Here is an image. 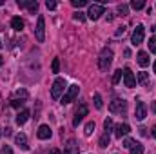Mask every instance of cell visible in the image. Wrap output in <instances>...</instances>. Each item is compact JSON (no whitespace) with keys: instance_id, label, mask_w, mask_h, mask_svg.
Instances as JSON below:
<instances>
[{"instance_id":"f1b7e54d","label":"cell","mask_w":156,"mask_h":154,"mask_svg":"<svg viewBox=\"0 0 156 154\" xmlns=\"http://www.w3.org/2000/svg\"><path fill=\"white\" fill-rule=\"evenodd\" d=\"M73 18H75L76 22H83V20H85V13H82V11H76V13L73 15Z\"/></svg>"},{"instance_id":"ab89813d","label":"cell","mask_w":156,"mask_h":154,"mask_svg":"<svg viewBox=\"0 0 156 154\" xmlns=\"http://www.w3.org/2000/svg\"><path fill=\"white\" fill-rule=\"evenodd\" d=\"M153 136H154V138H156V125H154V127H153Z\"/></svg>"},{"instance_id":"8992f818","label":"cell","mask_w":156,"mask_h":154,"mask_svg":"<svg viewBox=\"0 0 156 154\" xmlns=\"http://www.w3.org/2000/svg\"><path fill=\"white\" fill-rule=\"evenodd\" d=\"M144 35H145V27H144L142 24H138V26H136V29L133 31L131 44H133V45H140V44L144 42Z\"/></svg>"},{"instance_id":"8fae6325","label":"cell","mask_w":156,"mask_h":154,"mask_svg":"<svg viewBox=\"0 0 156 154\" xmlns=\"http://www.w3.org/2000/svg\"><path fill=\"white\" fill-rule=\"evenodd\" d=\"M18 7H26L29 13H37L38 2L37 0H18Z\"/></svg>"},{"instance_id":"ffe728a7","label":"cell","mask_w":156,"mask_h":154,"mask_svg":"<svg viewBox=\"0 0 156 154\" xmlns=\"http://www.w3.org/2000/svg\"><path fill=\"white\" fill-rule=\"evenodd\" d=\"M24 103H26V98H13L11 100V107H15V109H20Z\"/></svg>"},{"instance_id":"e575fe53","label":"cell","mask_w":156,"mask_h":154,"mask_svg":"<svg viewBox=\"0 0 156 154\" xmlns=\"http://www.w3.org/2000/svg\"><path fill=\"white\" fill-rule=\"evenodd\" d=\"M45 7H47V9H55V7H56V2H55V0H47V2H45Z\"/></svg>"},{"instance_id":"7c38bea8","label":"cell","mask_w":156,"mask_h":154,"mask_svg":"<svg viewBox=\"0 0 156 154\" xmlns=\"http://www.w3.org/2000/svg\"><path fill=\"white\" fill-rule=\"evenodd\" d=\"M129 132H131V127H129L127 123H118L116 127H115V136H116V138L127 136Z\"/></svg>"},{"instance_id":"9a60e30c","label":"cell","mask_w":156,"mask_h":154,"mask_svg":"<svg viewBox=\"0 0 156 154\" xmlns=\"http://www.w3.org/2000/svg\"><path fill=\"white\" fill-rule=\"evenodd\" d=\"M64 154H78V143L75 140H69L66 149H64Z\"/></svg>"},{"instance_id":"d4e9b609","label":"cell","mask_w":156,"mask_h":154,"mask_svg":"<svg viewBox=\"0 0 156 154\" xmlns=\"http://www.w3.org/2000/svg\"><path fill=\"white\" fill-rule=\"evenodd\" d=\"M94 107H96V109H102V107H104V102H102V96H100L98 93L94 94Z\"/></svg>"},{"instance_id":"44dd1931","label":"cell","mask_w":156,"mask_h":154,"mask_svg":"<svg viewBox=\"0 0 156 154\" xmlns=\"http://www.w3.org/2000/svg\"><path fill=\"white\" fill-rule=\"evenodd\" d=\"M131 7L136 9V11H138V9H144V7H145V2H144V0H133V2H131Z\"/></svg>"},{"instance_id":"4dcf8cb0","label":"cell","mask_w":156,"mask_h":154,"mask_svg":"<svg viewBox=\"0 0 156 154\" xmlns=\"http://www.w3.org/2000/svg\"><path fill=\"white\" fill-rule=\"evenodd\" d=\"M51 69H53V73H58V71H60V60H58V58H55V60H53Z\"/></svg>"},{"instance_id":"7bdbcfd3","label":"cell","mask_w":156,"mask_h":154,"mask_svg":"<svg viewBox=\"0 0 156 154\" xmlns=\"http://www.w3.org/2000/svg\"><path fill=\"white\" fill-rule=\"evenodd\" d=\"M2 4H4V0H0V5H2Z\"/></svg>"},{"instance_id":"7402d4cb","label":"cell","mask_w":156,"mask_h":154,"mask_svg":"<svg viewBox=\"0 0 156 154\" xmlns=\"http://www.w3.org/2000/svg\"><path fill=\"white\" fill-rule=\"evenodd\" d=\"M83 132H85V136H91V134L94 132V121H87V123H85V131H83Z\"/></svg>"},{"instance_id":"8d00e7d4","label":"cell","mask_w":156,"mask_h":154,"mask_svg":"<svg viewBox=\"0 0 156 154\" xmlns=\"http://www.w3.org/2000/svg\"><path fill=\"white\" fill-rule=\"evenodd\" d=\"M113 18H115V15H113V13H107V22H111Z\"/></svg>"},{"instance_id":"ba28073f","label":"cell","mask_w":156,"mask_h":154,"mask_svg":"<svg viewBox=\"0 0 156 154\" xmlns=\"http://www.w3.org/2000/svg\"><path fill=\"white\" fill-rule=\"evenodd\" d=\"M87 105L85 103H80V107L76 109V113H75V120H73V125L78 127L80 123H82V120H83V116H87Z\"/></svg>"},{"instance_id":"9c48e42d","label":"cell","mask_w":156,"mask_h":154,"mask_svg":"<svg viewBox=\"0 0 156 154\" xmlns=\"http://www.w3.org/2000/svg\"><path fill=\"white\" fill-rule=\"evenodd\" d=\"M122 73H123V76H122L123 78V85L129 87V89H133V87L136 85V78L133 75V71H131V69H123Z\"/></svg>"},{"instance_id":"4316f807","label":"cell","mask_w":156,"mask_h":154,"mask_svg":"<svg viewBox=\"0 0 156 154\" xmlns=\"http://www.w3.org/2000/svg\"><path fill=\"white\" fill-rule=\"evenodd\" d=\"M122 76H123V73H122V69H118V71H115V76H113V83L116 85L118 82L122 80Z\"/></svg>"},{"instance_id":"d6a6232c","label":"cell","mask_w":156,"mask_h":154,"mask_svg":"<svg viewBox=\"0 0 156 154\" xmlns=\"http://www.w3.org/2000/svg\"><path fill=\"white\" fill-rule=\"evenodd\" d=\"M71 4H73V7H83V5H87V0H73Z\"/></svg>"},{"instance_id":"f35d334b","label":"cell","mask_w":156,"mask_h":154,"mask_svg":"<svg viewBox=\"0 0 156 154\" xmlns=\"http://www.w3.org/2000/svg\"><path fill=\"white\" fill-rule=\"evenodd\" d=\"M151 107H153V111L156 113V102H153V103H151Z\"/></svg>"},{"instance_id":"3957f363","label":"cell","mask_w":156,"mask_h":154,"mask_svg":"<svg viewBox=\"0 0 156 154\" xmlns=\"http://www.w3.org/2000/svg\"><path fill=\"white\" fill-rule=\"evenodd\" d=\"M109 111L113 114H123L127 111V102L123 98H115L111 103H109Z\"/></svg>"},{"instance_id":"e0dca14e","label":"cell","mask_w":156,"mask_h":154,"mask_svg":"<svg viewBox=\"0 0 156 154\" xmlns=\"http://www.w3.org/2000/svg\"><path fill=\"white\" fill-rule=\"evenodd\" d=\"M11 27L16 29V31H22V29H24V20H22L20 16H13V18H11Z\"/></svg>"},{"instance_id":"cb8c5ba5","label":"cell","mask_w":156,"mask_h":154,"mask_svg":"<svg viewBox=\"0 0 156 154\" xmlns=\"http://www.w3.org/2000/svg\"><path fill=\"white\" fill-rule=\"evenodd\" d=\"M104 131H105L107 134H109V132L113 131V120H111V118H107V120L104 121Z\"/></svg>"},{"instance_id":"d6986e66","label":"cell","mask_w":156,"mask_h":154,"mask_svg":"<svg viewBox=\"0 0 156 154\" xmlns=\"http://www.w3.org/2000/svg\"><path fill=\"white\" fill-rule=\"evenodd\" d=\"M109 143H111V136H109V134H107V132H104V134H102V136H100V142H98V145H100V147H104V149H105V147H107V145H109Z\"/></svg>"},{"instance_id":"2e32d148","label":"cell","mask_w":156,"mask_h":154,"mask_svg":"<svg viewBox=\"0 0 156 154\" xmlns=\"http://www.w3.org/2000/svg\"><path fill=\"white\" fill-rule=\"evenodd\" d=\"M15 120H16V123H18V125H24V123L29 120V111H27V109H22V111L16 114Z\"/></svg>"},{"instance_id":"484cf974","label":"cell","mask_w":156,"mask_h":154,"mask_svg":"<svg viewBox=\"0 0 156 154\" xmlns=\"http://www.w3.org/2000/svg\"><path fill=\"white\" fill-rule=\"evenodd\" d=\"M147 45H149L151 53H154V54H156V37H151V38H149V44H147Z\"/></svg>"},{"instance_id":"836d02e7","label":"cell","mask_w":156,"mask_h":154,"mask_svg":"<svg viewBox=\"0 0 156 154\" xmlns=\"http://www.w3.org/2000/svg\"><path fill=\"white\" fill-rule=\"evenodd\" d=\"M0 154H13V151H11L9 145H4V147L0 149Z\"/></svg>"},{"instance_id":"603a6c76","label":"cell","mask_w":156,"mask_h":154,"mask_svg":"<svg viewBox=\"0 0 156 154\" xmlns=\"http://www.w3.org/2000/svg\"><path fill=\"white\" fill-rule=\"evenodd\" d=\"M131 154H144V145L136 142V143H134V147L131 149Z\"/></svg>"},{"instance_id":"b9f144b4","label":"cell","mask_w":156,"mask_h":154,"mask_svg":"<svg viewBox=\"0 0 156 154\" xmlns=\"http://www.w3.org/2000/svg\"><path fill=\"white\" fill-rule=\"evenodd\" d=\"M154 75H156V62H154Z\"/></svg>"},{"instance_id":"60d3db41","label":"cell","mask_w":156,"mask_h":154,"mask_svg":"<svg viewBox=\"0 0 156 154\" xmlns=\"http://www.w3.org/2000/svg\"><path fill=\"white\" fill-rule=\"evenodd\" d=\"M2 64H4V58H2V56H0V65H2Z\"/></svg>"},{"instance_id":"7a4b0ae2","label":"cell","mask_w":156,"mask_h":154,"mask_svg":"<svg viewBox=\"0 0 156 154\" xmlns=\"http://www.w3.org/2000/svg\"><path fill=\"white\" fill-rule=\"evenodd\" d=\"M66 89H67V87H66V80H64V78H56V80L53 82V87H51V96H53V100H58Z\"/></svg>"},{"instance_id":"5b68a950","label":"cell","mask_w":156,"mask_h":154,"mask_svg":"<svg viewBox=\"0 0 156 154\" xmlns=\"http://www.w3.org/2000/svg\"><path fill=\"white\" fill-rule=\"evenodd\" d=\"M78 91H80V87H78L76 83L69 85L67 91H66L64 96H62V103H71V102H75V98L78 96Z\"/></svg>"},{"instance_id":"1f68e13d","label":"cell","mask_w":156,"mask_h":154,"mask_svg":"<svg viewBox=\"0 0 156 154\" xmlns=\"http://www.w3.org/2000/svg\"><path fill=\"white\" fill-rule=\"evenodd\" d=\"M134 143H136V142H134L133 138H127V140L123 142V147H125V149H133V147H134Z\"/></svg>"},{"instance_id":"30bf717a","label":"cell","mask_w":156,"mask_h":154,"mask_svg":"<svg viewBox=\"0 0 156 154\" xmlns=\"http://www.w3.org/2000/svg\"><path fill=\"white\" fill-rule=\"evenodd\" d=\"M145 116H147V107H145V103H144V102H136L134 118H136L138 121H142V120H145Z\"/></svg>"},{"instance_id":"d590c367","label":"cell","mask_w":156,"mask_h":154,"mask_svg":"<svg viewBox=\"0 0 156 154\" xmlns=\"http://www.w3.org/2000/svg\"><path fill=\"white\" fill-rule=\"evenodd\" d=\"M125 35V27L122 26V27H118V31H116V37H123Z\"/></svg>"},{"instance_id":"f6af8a7d","label":"cell","mask_w":156,"mask_h":154,"mask_svg":"<svg viewBox=\"0 0 156 154\" xmlns=\"http://www.w3.org/2000/svg\"><path fill=\"white\" fill-rule=\"evenodd\" d=\"M0 47H2V44H0Z\"/></svg>"},{"instance_id":"5bb4252c","label":"cell","mask_w":156,"mask_h":154,"mask_svg":"<svg viewBox=\"0 0 156 154\" xmlns=\"http://www.w3.org/2000/svg\"><path fill=\"white\" fill-rule=\"evenodd\" d=\"M15 143H16L22 151H27V147H29V145H27V138H26L24 132H18V134L15 136Z\"/></svg>"},{"instance_id":"ee69618b","label":"cell","mask_w":156,"mask_h":154,"mask_svg":"<svg viewBox=\"0 0 156 154\" xmlns=\"http://www.w3.org/2000/svg\"><path fill=\"white\" fill-rule=\"evenodd\" d=\"M154 31H156V26H154Z\"/></svg>"},{"instance_id":"4fadbf2b","label":"cell","mask_w":156,"mask_h":154,"mask_svg":"<svg viewBox=\"0 0 156 154\" xmlns=\"http://www.w3.org/2000/svg\"><path fill=\"white\" fill-rule=\"evenodd\" d=\"M51 127L49 125H40L38 127V131H37V136H38L40 140H49L51 138Z\"/></svg>"},{"instance_id":"ac0fdd59","label":"cell","mask_w":156,"mask_h":154,"mask_svg":"<svg viewBox=\"0 0 156 154\" xmlns=\"http://www.w3.org/2000/svg\"><path fill=\"white\" fill-rule=\"evenodd\" d=\"M149 62H151V60H149V54L144 53V51H140V53H138V64H140L142 67H147Z\"/></svg>"},{"instance_id":"277c9868","label":"cell","mask_w":156,"mask_h":154,"mask_svg":"<svg viewBox=\"0 0 156 154\" xmlns=\"http://www.w3.org/2000/svg\"><path fill=\"white\" fill-rule=\"evenodd\" d=\"M104 13H105L104 4H91V5H89V11H87L85 15H87V18H91V20H98Z\"/></svg>"},{"instance_id":"6da1fadb","label":"cell","mask_w":156,"mask_h":154,"mask_svg":"<svg viewBox=\"0 0 156 154\" xmlns=\"http://www.w3.org/2000/svg\"><path fill=\"white\" fill-rule=\"evenodd\" d=\"M111 62H113V51H111L109 47L102 49L100 58H98V67H100V71H107V67L111 65Z\"/></svg>"},{"instance_id":"f546056e","label":"cell","mask_w":156,"mask_h":154,"mask_svg":"<svg viewBox=\"0 0 156 154\" xmlns=\"http://www.w3.org/2000/svg\"><path fill=\"white\" fill-rule=\"evenodd\" d=\"M147 80H149V75H147L145 71H142V73H138V82H140V83H145Z\"/></svg>"},{"instance_id":"74e56055","label":"cell","mask_w":156,"mask_h":154,"mask_svg":"<svg viewBox=\"0 0 156 154\" xmlns=\"http://www.w3.org/2000/svg\"><path fill=\"white\" fill-rule=\"evenodd\" d=\"M49 154H62V152H60L58 149H51V151H49Z\"/></svg>"},{"instance_id":"83f0119b","label":"cell","mask_w":156,"mask_h":154,"mask_svg":"<svg viewBox=\"0 0 156 154\" xmlns=\"http://www.w3.org/2000/svg\"><path fill=\"white\" fill-rule=\"evenodd\" d=\"M118 13H120L122 16H125V15L129 13V7H127L125 4H120V5H118Z\"/></svg>"},{"instance_id":"52a82bcc","label":"cell","mask_w":156,"mask_h":154,"mask_svg":"<svg viewBox=\"0 0 156 154\" xmlns=\"http://www.w3.org/2000/svg\"><path fill=\"white\" fill-rule=\"evenodd\" d=\"M35 35H37V40L38 42H44L45 40V20H44V16H38V20H37Z\"/></svg>"}]
</instances>
